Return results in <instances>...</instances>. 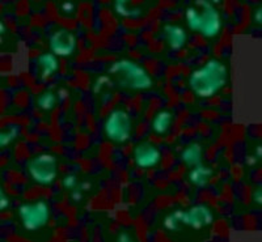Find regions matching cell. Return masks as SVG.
I'll use <instances>...</instances> for the list:
<instances>
[{
    "label": "cell",
    "mask_w": 262,
    "mask_h": 242,
    "mask_svg": "<svg viewBox=\"0 0 262 242\" xmlns=\"http://www.w3.org/2000/svg\"><path fill=\"white\" fill-rule=\"evenodd\" d=\"M9 206H11V201H9V198L7 197L6 192L2 190V192H0V209L6 211Z\"/></svg>",
    "instance_id": "20"
},
{
    "label": "cell",
    "mask_w": 262,
    "mask_h": 242,
    "mask_svg": "<svg viewBox=\"0 0 262 242\" xmlns=\"http://www.w3.org/2000/svg\"><path fill=\"white\" fill-rule=\"evenodd\" d=\"M21 224L29 232H34L45 227L50 219V208L43 201L24 203L18 207Z\"/></svg>",
    "instance_id": "6"
},
{
    "label": "cell",
    "mask_w": 262,
    "mask_h": 242,
    "mask_svg": "<svg viewBox=\"0 0 262 242\" xmlns=\"http://www.w3.org/2000/svg\"><path fill=\"white\" fill-rule=\"evenodd\" d=\"M228 79V71L223 62L210 59L201 68L191 72L189 78V87L195 96L201 99H210L223 89Z\"/></svg>",
    "instance_id": "1"
},
{
    "label": "cell",
    "mask_w": 262,
    "mask_h": 242,
    "mask_svg": "<svg viewBox=\"0 0 262 242\" xmlns=\"http://www.w3.org/2000/svg\"><path fill=\"white\" fill-rule=\"evenodd\" d=\"M118 239L121 242H130L131 237H130V234L127 233V232H121V233H119V236H118Z\"/></svg>",
    "instance_id": "24"
},
{
    "label": "cell",
    "mask_w": 262,
    "mask_h": 242,
    "mask_svg": "<svg viewBox=\"0 0 262 242\" xmlns=\"http://www.w3.org/2000/svg\"><path fill=\"white\" fill-rule=\"evenodd\" d=\"M49 47L57 57H71L78 47V39L71 30L59 28L49 38Z\"/></svg>",
    "instance_id": "7"
},
{
    "label": "cell",
    "mask_w": 262,
    "mask_h": 242,
    "mask_svg": "<svg viewBox=\"0 0 262 242\" xmlns=\"http://www.w3.org/2000/svg\"><path fill=\"white\" fill-rule=\"evenodd\" d=\"M81 190H84V191H90V190H91V183L90 182H83V183H81Z\"/></svg>",
    "instance_id": "27"
},
{
    "label": "cell",
    "mask_w": 262,
    "mask_h": 242,
    "mask_svg": "<svg viewBox=\"0 0 262 242\" xmlns=\"http://www.w3.org/2000/svg\"><path fill=\"white\" fill-rule=\"evenodd\" d=\"M62 186L66 188V190H74L78 186V177L75 174H67L64 176V178L62 180Z\"/></svg>",
    "instance_id": "18"
},
{
    "label": "cell",
    "mask_w": 262,
    "mask_h": 242,
    "mask_svg": "<svg viewBox=\"0 0 262 242\" xmlns=\"http://www.w3.org/2000/svg\"><path fill=\"white\" fill-rule=\"evenodd\" d=\"M257 157V160H261L262 159V146H258L256 148V155H254Z\"/></svg>",
    "instance_id": "25"
},
{
    "label": "cell",
    "mask_w": 262,
    "mask_h": 242,
    "mask_svg": "<svg viewBox=\"0 0 262 242\" xmlns=\"http://www.w3.org/2000/svg\"><path fill=\"white\" fill-rule=\"evenodd\" d=\"M75 9H76V7H75V4L72 3L71 0H66V2L60 4V12L66 16L74 15Z\"/></svg>",
    "instance_id": "19"
},
{
    "label": "cell",
    "mask_w": 262,
    "mask_h": 242,
    "mask_svg": "<svg viewBox=\"0 0 262 242\" xmlns=\"http://www.w3.org/2000/svg\"><path fill=\"white\" fill-rule=\"evenodd\" d=\"M211 3H221V0H210Z\"/></svg>",
    "instance_id": "30"
},
{
    "label": "cell",
    "mask_w": 262,
    "mask_h": 242,
    "mask_svg": "<svg viewBox=\"0 0 262 242\" xmlns=\"http://www.w3.org/2000/svg\"><path fill=\"white\" fill-rule=\"evenodd\" d=\"M172 125V114L168 110H161L152 119V131L156 135H165Z\"/></svg>",
    "instance_id": "12"
},
{
    "label": "cell",
    "mask_w": 262,
    "mask_h": 242,
    "mask_svg": "<svg viewBox=\"0 0 262 242\" xmlns=\"http://www.w3.org/2000/svg\"><path fill=\"white\" fill-rule=\"evenodd\" d=\"M252 199H253V202L256 204L262 206V187H257L254 190L253 194H252Z\"/></svg>",
    "instance_id": "22"
},
{
    "label": "cell",
    "mask_w": 262,
    "mask_h": 242,
    "mask_svg": "<svg viewBox=\"0 0 262 242\" xmlns=\"http://www.w3.org/2000/svg\"><path fill=\"white\" fill-rule=\"evenodd\" d=\"M37 105L41 110L50 111L55 108L57 105V96L53 92H43L41 93L37 99Z\"/></svg>",
    "instance_id": "15"
},
{
    "label": "cell",
    "mask_w": 262,
    "mask_h": 242,
    "mask_svg": "<svg viewBox=\"0 0 262 242\" xmlns=\"http://www.w3.org/2000/svg\"><path fill=\"white\" fill-rule=\"evenodd\" d=\"M28 174L38 185L48 186L57 180L58 161L57 157L50 153H41L28 162Z\"/></svg>",
    "instance_id": "4"
},
{
    "label": "cell",
    "mask_w": 262,
    "mask_h": 242,
    "mask_svg": "<svg viewBox=\"0 0 262 242\" xmlns=\"http://www.w3.org/2000/svg\"><path fill=\"white\" fill-rule=\"evenodd\" d=\"M181 160L186 166H195V165L201 164V160H202V147L196 143L188 146L182 151Z\"/></svg>",
    "instance_id": "14"
},
{
    "label": "cell",
    "mask_w": 262,
    "mask_h": 242,
    "mask_svg": "<svg viewBox=\"0 0 262 242\" xmlns=\"http://www.w3.org/2000/svg\"><path fill=\"white\" fill-rule=\"evenodd\" d=\"M163 37L165 39V43L174 51L181 50L186 45V42H188V33H186V30L181 25H164Z\"/></svg>",
    "instance_id": "10"
},
{
    "label": "cell",
    "mask_w": 262,
    "mask_h": 242,
    "mask_svg": "<svg viewBox=\"0 0 262 242\" xmlns=\"http://www.w3.org/2000/svg\"><path fill=\"white\" fill-rule=\"evenodd\" d=\"M70 198H71L72 202L79 203V202L83 199V191H81V190H78V188H74V190H71V195H70Z\"/></svg>",
    "instance_id": "23"
},
{
    "label": "cell",
    "mask_w": 262,
    "mask_h": 242,
    "mask_svg": "<svg viewBox=\"0 0 262 242\" xmlns=\"http://www.w3.org/2000/svg\"><path fill=\"white\" fill-rule=\"evenodd\" d=\"M131 117L127 111L116 109L106 117L104 123V132L109 140L114 143H125L131 136Z\"/></svg>",
    "instance_id": "5"
},
{
    "label": "cell",
    "mask_w": 262,
    "mask_h": 242,
    "mask_svg": "<svg viewBox=\"0 0 262 242\" xmlns=\"http://www.w3.org/2000/svg\"><path fill=\"white\" fill-rule=\"evenodd\" d=\"M127 3H128V0H116L114 7H126V4Z\"/></svg>",
    "instance_id": "26"
},
{
    "label": "cell",
    "mask_w": 262,
    "mask_h": 242,
    "mask_svg": "<svg viewBox=\"0 0 262 242\" xmlns=\"http://www.w3.org/2000/svg\"><path fill=\"white\" fill-rule=\"evenodd\" d=\"M133 159L135 165L140 169H152L158 166L161 160V153L156 146L149 141H143L138 144L133 151Z\"/></svg>",
    "instance_id": "8"
},
{
    "label": "cell",
    "mask_w": 262,
    "mask_h": 242,
    "mask_svg": "<svg viewBox=\"0 0 262 242\" xmlns=\"http://www.w3.org/2000/svg\"><path fill=\"white\" fill-rule=\"evenodd\" d=\"M182 212L184 211H176V212L170 213L169 216L164 219V227H165V229L170 230V232H174V230L179 229L180 224H182Z\"/></svg>",
    "instance_id": "17"
},
{
    "label": "cell",
    "mask_w": 262,
    "mask_h": 242,
    "mask_svg": "<svg viewBox=\"0 0 262 242\" xmlns=\"http://www.w3.org/2000/svg\"><path fill=\"white\" fill-rule=\"evenodd\" d=\"M118 85L134 90H144L152 87V78L144 67L130 59H121L109 68Z\"/></svg>",
    "instance_id": "3"
},
{
    "label": "cell",
    "mask_w": 262,
    "mask_h": 242,
    "mask_svg": "<svg viewBox=\"0 0 262 242\" xmlns=\"http://www.w3.org/2000/svg\"><path fill=\"white\" fill-rule=\"evenodd\" d=\"M214 222V215L211 209L205 204H196L188 211L182 212V224L189 225L193 229H202L209 227Z\"/></svg>",
    "instance_id": "9"
},
{
    "label": "cell",
    "mask_w": 262,
    "mask_h": 242,
    "mask_svg": "<svg viewBox=\"0 0 262 242\" xmlns=\"http://www.w3.org/2000/svg\"><path fill=\"white\" fill-rule=\"evenodd\" d=\"M38 64L42 68V75L43 78L54 75L59 69V60L58 57L53 53H45L38 58Z\"/></svg>",
    "instance_id": "13"
},
{
    "label": "cell",
    "mask_w": 262,
    "mask_h": 242,
    "mask_svg": "<svg viewBox=\"0 0 262 242\" xmlns=\"http://www.w3.org/2000/svg\"><path fill=\"white\" fill-rule=\"evenodd\" d=\"M256 161H257L256 156H254V157H248V159H247L248 165H254V164H256Z\"/></svg>",
    "instance_id": "29"
},
{
    "label": "cell",
    "mask_w": 262,
    "mask_h": 242,
    "mask_svg": "<svg viewBox=\"0 0 262 242\" xmlns=\"http://www.w3.org/2000/svg\"><path fill=\"white\" fill-rule=\"evenodd\" d=\"M212 177V171L210 167L205 166L202 164H198L193 166V169L189 173V182L193 183L196 187H205L209 183L210 178Z\"/></svg>",
    "instance_id": "11"
},
{
    "label": "cell",
    "mask_w": 262,
    "mask_h": 242,
    "mask_svg": "<svg viewBox=\"0 0 262 242\" xmlns=\"http://www.w3.org/2000/svg\"><path fill=\"white\" fill-rule=\"evenodd\" d=\"M253 21L254 24L262 27V3L253 11Z\"/></svg>",
    "instance_id": "21"
},
{
    "label": "cell",
    "mask_w": 262,
    "mask_h": 242,
    "mask_svg": "<svg viewBox=\"0 0 262 242\" xmlns=\"http://www.w3.org/2000/svg\"><path fill=\"white\" fill-rule=\"evenodd\" d=\"M6 32H7L6 24H4V22H0V34H2V36H4V34H6Z\"/></svg>",
    "instance_id": "28"
},
{
    "label": "cell",
    "mask_w": 262,
    "mask_h": 242,
    "mask_svg": "<svg viewBox=\"0 0 262 242\" xmlns=\"http://www.w3.org/2000/svg\"><path fill=\"white\" fill-rule=\"evenodd\" d=\"M185 20L193 32L200 33L206 39L215 38L222 30L219 11L210 0H195V6L185 11Z\"/></svg>",
    "instance_id": "2"
},
{
    "label": "cell",
    "mask_w": 262,
    "mask_h": 242,
    "mask_svg": "<svg viewBox=\"0 0 262 242\" xmlns=\"http://www.w3.org/2000/svg\"><path fill=\"white\" fill-rule=\"evenodd\" d=\"M18 132H20V127L18 126H8V129H6L0 134V147L6 148L8 144L12 143L17 138Z\"/></svg>",
    "instance_id": "16"
}]
</instances>
